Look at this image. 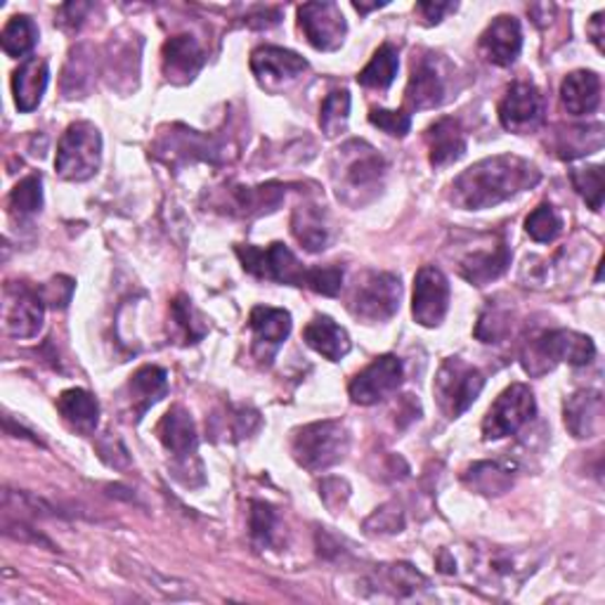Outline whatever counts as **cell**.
Masks as SVG:
<instances>
[{
    "instance_id": "cell-18",
    "label": "cell",
    "mask_w": 605,
    "mask_h": 605,
    "mask_svg": "<svg viewBox=\"0 0 605 605\" xmlns=\"http://www.w3.org/2000/svg\"><path fill=\"white\" fill-rule=\"evenodd\" d=\"M249 326L253 332V351L258 359L270 362L277 348H280L291 334V315L280 307L258 305L251 310Z\"/></svg>"
},
{
    "instance_id": "cell-42",
    "label": "cell",
    "mask_w": 605,
    "mask_h": 605,
    "mask_svg": "<svg viewBox=\"0 0 605 605\" xmlns=\"http://www.w3.org/2000/svg\"><path fill=\"white\" fill-rule=\"evenodd\" d=\"M280 530V521H277V513L270 504L263 501H253L251 504V538L258 546L270 549L277 542V532Z\"/></svg>"
},
{
    "instance_id": "cell-49",
    "label": "cell",
    "mask_w": 605,
    "mask_h": 605,
    "mask_svg": "<svg viewBox=\"0 0 605 605\" xmlns=\"http://www.w3.org/2000/svg\"><path fill=\"white\" fill-rule=\"evenodd\" d=\"M417 8H419V12L424 14V20L428 24H438L447 12H455L457 10L455 3H419Z\"/></svg>"
},
{
    "instance_id": "cell-45",
    "label": "cell",
    "mask_w": 605,
    "mask_h": 605,
    "mask_svg": "<svg viewBox=\"0 0 605 605\" xmlns=\"http://www.w3.org/2000/svg\"><path fill=\"white\" fill-rule=\"evenodd\" d=\"M372 126L382 128L384 133L393 135V137H405L411 128V116L400 109V112H388V109H372L369 114Z\"/></svg>"
},
{
    "instance_id": "cell-13",
    "label": "cell",
    "mask_w": 605,
    "mask_h": 605,
    "mask_svg": "<svg viewBox=\"0 0 605 605\" xmlns=\"http://www.w3.org/2000/svg\"><path fill=\"white\" fill-rule=\"evenodd\" d=\"M449 310V282L436 265H424L417 277H414V299H411V315L421 326L442 324Z\"/></svg>"
},
{
    "instance_id": "cell-5",
    "label": "cell",
    "mask_w": 605,
    "mask_h": 605,
    "mask_svg": "<svg viewBox=\"0 0 605 605\" xmlns=\"http://www.w3.org/2000/svg\"><path fill=\"white\" fill-rule=\"evenodd\" d=\"M102 161V135L88 124V121H76L60 137L55 168L64 180L83 182L91 180Z\"/></svg>"
},
{
    "instance_id": "cell-37",
    "label": "cell",
    "mask_w": 605,
    "mask_h": 605,
    "mask_svg": "<svg viewBox=\"0 0 605 605\" xmlns=\"http://www.w3.org/2000/svg\"><path fill=\"white\" fill-rule=\"evenodd\" d=\"M43 206V180L41 176H29L17 182L8 197V211L14 218H27L39 213Z\"/></svg>"
},
{
    "instance_id": "cell-46",
    "label": "cell",
    "mask_w": 605,
    "mask_h": 605,
    "mask_svg": "<svg viewBox=\"0 0 605 605\" xmlns=\"http://www.w3.org/2000/svg\"><path fill=\"white\" fill-rule=\"evenodd\" d=\"M367 532H378V534H395V532H400L405 528V515L400 511V507H395V504H386L378 509L369 521H367Z\"/></svg>"
},
{
    "instance_id": "cell-29",
    "label": "cell",
    "mask_w": 605,
    "mask_h": 605,
    "mask_svg": "<svg viewBox=\"0 0 605 605\" xmlns=\"http://www.w3.org/2000/svg\"><path fill=\"white\" fill-rule=\"evenodd\" d=\"M58 411L62 419L79 434L91 436L100 421V405L95 397L83 388H69L58 397Z\"/></svg>"
},
{
    "instance_id": "cell-16",
    "label": "cell",
    "mask_w": 605,
    "mask_h": 605,
    "mask_svg": "<svg viewBox=\"0 0 605 605\" xmlns=\"http://www.w3.org/2000/svg\"><path fill=\"white\" fill-rule=\"evenodd\" d=\"M511 265V249L507 239L490 237L488 244H480L473 251H466L459 258V274L473 286H488L499 280Z\"/></svg>"
},
{
    "instance_id": "cell-4",
    "label": "cell",
    "mask_w": 605,
    "mask_h": 605,
    "mask_svg": "<svg viewBox=\"0 0 605 605\" xmlns=\"http://www.w3.org/2000/svg\"><path fill=\"white\" fill-rule=\"evenodd\" d=\"M351 449V434L341 421H315L291 436V455L305 471H326L345 459Z\"/></svg>"
},
{
    "instance_id": "cell-27",
    "label": "cell",
    "mask_w": 605,
    "mask_h": 605,
    "mask_svg": "<svg viewBox=\"0 0 605 605\" xmlns=\"http://www.w3.org/2000/svg\"><path fill=\"white\" fill-rule=\"evenodd\" d=\"M561 100L567 114H594L601 105V76L596 72H573L561 85Z\"/></svg>"
},
{
    "instance_id": "cell-39",
    "label": "cell",
    "mask_w": 605,
    "mask_h": 605,
    "mask_svg": "<svg viewBox=\"0 0 605 605\" xmlns=\"http://www.w3.org/2000/svg\"><path fill=\"white\" fill-rule=\"evenodd\" d=\"M170 317H173V322H176V330H178L182 343H197L206 336V324L199 317V313L189 299L178 296L176 301H173Z\"/></svg>"
},
{
    "instance_id": "cell-19",
    "label": "cell",
    "mask_w": 605,
    "mask_h": 605,
    "mask_svg": "<svg viewBox=\"0 0 605 605\" xmlns=\"http://www.w3.org/2000/svg\"><path fill=\"white\" fill-rule=\"evenodd\" d=\"M565 428L577 440H592L601 436L605 421V405L598 390H577L570 395L563 407Z\"/></svg>"
},
{
    "instance_id": "cell-12",
    "label": "cell",
    "mask_w": 605,
    "mask_h": 605,
    "mask_svg": "<svg viewBox=\"0 0 605 605\" xmlns=\"http://www.w3.org/2000/svg\"><path fill=\"white\" fill-rule=\"evenodd\" d=\"M403 376H405L403 359L395 355H382L353 378L348 393L355 405L369 407L386 400V397H390L397 388H400Z\"/></svg>"
},
{
    "instance_id": "cell-17",
    "label": "cell",
    "mask_w": 605,
    "mask_h": 605,
    "mask_svg": "<svg viewBox=\"0 0 605 605\" xmlns=\"http://www.w3.org/2000/svg\"><path fill=\"white\" fill-rule=\"evenodd\" d=\"M445 76L440 74L434 58H419L411 64V76L405 91V102L409 109H436L447 100Z\"/></svg>"
},
{
    "instance_id": "cell-43",
    "label": "cell",
    "mask_w": 605,
    "mask_h": 605,
    "mask_svg": "<svg viewBox=\"0 0 605 605\" xmlns=\"http://www.w3.org/2000/svg\"><path fill=\"white\" fill-rule=\"evenodd\" d=\"M509 332H511L509 310H501L497 305H490L486 313L480 315L478 326H476V336L482 343H497L499 338H504Z\"/></svg>"
},
{
    "instance_id": "cell-8",
    "label": "cell",
    "mask_w": 605,
    "mask_h": 605,
    "mask_svg": "<svg viewBox=\"0 0 605 605\" xmlns=\"http://www.w3.org/2000/svg\"><path fill=\"white\" fill-rule=\"evenodd\" d=\"M237 255L247 272L258 280H270L289 286H305L310 282V270H305L299 258L284 244H270L265 249L258 247H237Z\"/></svg>"
},
{
    "instance_id": "cell-7",
    "label": "cell",
    "mask_w": 605,
    "mask_h": 605,
    "mask_svg": "<svg viewBox=\"0 0 605 605\" xmlns=\"http://www.w3.org/2000/svg\"><path fill=\"white\" fill-rule=\"evenodd\" d=\"M486 388V376L461 357H449L436 378V397L447 419H459Z\"/></svg>"
},
{
    "instance_id": "cell-11",
    "label": "cell",
    "mask_w": 605,
    "mask_h": 605,
    "mask_svg": "<svg viewBox=\"0 0 605 605\" xmlns=\"http://www.w3.org/2000/svg\"><path fill=\"white\" fill-rule=\"evenodd\" d=\"M45 301L41 291L22 282L8 284L3 291V324L14 338H33L43 330Z\"/></svg>"
},
{
    "instance_id": "cell-36",
    "label": "cell",
    "mask_w": 605,
    "mask_h": 605,
    "mask_svg": "<svg viewBox=\"0 0 605 605\" xmlns=\"http://www.w3.org/2000/svg\"><path fill=\"white\" fill-rule=\"evenodd\" d=\"M603 145V128L601 124H594L592 128L577 126V128H567L559 133V143L556 152L561 159H577L584 157V154H594Z\"/></svg>"
},
{
    "instance_id": "cell-50",
    "label": "cell",
    "mask_w": 605,
    "mask_h": 605,
    "mask_svg": "<svg viewBox=\"0 0 605 605\" xmlns=\"http://www.w3.org/2000/svg\"><path fill=\"white\" fill-rule=\"evenodd\" d=\"M586 33H590L592 41L596 43V48L603 50V12H596V14L592 17L590 27H586Z\"/></svg>"
},
{
    "instance_id": "cell-35",
    "label": "cell",
    "mask_w": 605,
    "mask_h": 605,
    "mask_svg": "<svg viewBox=\"0 0 605 605\" xmlns=\"http://www.w3.org/2000/svg\"><path fill=\"white\" fill-rule=\"evenodd\" d=\"M39 41V27L33 24L31 17L27 14H17L6 24L3 33H0V43H3L6 55L10 58H24L29 55L33 45Z\"/></svg>"
},
{
    "instance_id": "cell-26",
    "label": "cell",
    "mask_w": 605,
    "mask_h": 605,
    "mask_svg": "<svg viewBox=\"0 0 605 605\" xmlns=\"http://www.w3.org/2000/svg\"><path fill=\"white\" fill-rule=\"evenodd\" d=\"M372 586L376 592L388 594L393 598H419L428 582L417 567L407 563L378 565L372 575Z\"/></svg>"
},
{
    "instance_id": "cell-3",
    "label": "cell",
    "mask_w": 605,
    "mask_h": 605,
    "mask_svg": "<svg viewBox=\"0 0 605 605\" xmlns=\"http://www.w3.org/2000/svg\"><path fill=\"white\" fill-rule=\"evenodd\" d=\"M386 173V161L382 154L367 143L353 140L343 145L336 154L334 178H336V192L343 201L348 204H362L365 195L374 197L376 189L382 187Z\"/></svg>"
},
{
    "instance_id": "cell-15",
    "label": "cell",
    "mask_w": 605,
    "mask_h": 605,
    "mask_svg": "<svg viewBox=\"0 0 605 605\" xmlns=\"http://www.w3.org/2000/svg\"><path fill=\"white\" fill-rule=\"evenodd\" d=\"M305 69H307V62L299 53H293V50H286V48L263 45L253 50L251 55V72L255 81L270 93L282 91L284 85L296 81Z\"/></svg>"
},
{
    "instance_id": "cell-31",
    "label": "cell",
    "mask_w": 605,
    "mask_h": 605,
    "mask_svg": "<svg viewBox=\"0 0 605 605\" xmlns=\"http://www.w3.org/2000/svg\"><path fill=\"white\" fill-rule=\"evenodd\" d=\"M291 232L310 253L324 251L330 244V225H326L324 213L317 206H299L291 218Z\"/></svg>"
},
{
    "instance_id": "cell-41",
    "label": "cell",
    "mask_w": 605,
    "mask_h": 605,
    "mask_svg": "<svg viewBox=\"0 0 605 605\" xmlns=\"http://www.w3.org/2000/svg\"><path fill=\"white\" fill-rule=\"evenodd\" d=\"M573 178V185L582 199L590 204L592 211L603 209V195H605V180H603V168L601 166H590V168H575L570 173Z\"/></svg>"
},
{
    "instance_id": "cell-22",
    "label": "cell",
    "mask_w": 605,
    "mask_h": 605,
    "mask_svg": "<svg viewBox=\"0 0 605 605\" xmlns=\"http://www.w3.org/2000/svg\"><path fill=\"white\" fill-rule=\"evenodd\" d=\"M164 74L170 83L185 85L195 81L204 66V50L192 36H173L164 43Z\"/></svg>"
},
{
    "instance_id": "cell-52",
    "label": "cell",
    "mask_w": 605,
    "mask_h": 605,
    "mask_svg": "<svg viewBox=\"0 0 605 605\" xmlns=\"http://www.w3.org/2000/svg\"><path fill=\"white\" fill-rule=\"evenodd\" d=\"M355 6V10L357 12H372V10H376V8H384L386 3H374V6H365V3H353Z\"/></svg>"
},
{
    "instance_id": "cell-30",
    "label": "cell",
    "mask_w": 605,
    "mask_h": 605,
    "mask_svg": "<svg viewBox=\"0 0 605 605\" xmlns=\"http://www.w3.org/2000/svg\"><path fill=\"white\" fill-rule=\"evenodd\" d=\"M128 393H131V403L135 407L137 419H140L152 405H157L168 393V374L161 367H154V365L137 369L131 376Z\"/></svg>"
},
{
    "instance_id": "cell-25",
    "label": "cell",
    "mask_w": 605,
    "mask_h": 605,
    "mask_svg": "<svg viewBox=\"0 0 605 605\" xmlns=\"http://www.w3.org/2000/svg\"><path fill=\"white\" fill-rule=\"evenodd\" d=\"M428 157L436 168L459 161L466 154V135L455 118H440L426 133Z\"/></svg>"
},
{
    "instance_id": "cell-28",
    "label": "cell",
    "mask_w": 605,
    "mask_h": 605,
    "mask_svg": "<svg viewBox=\"0 0 605 605\" xmlns=\"http://www.w3.org/2000/svg\"><path fill=\"white\" fill-rule=\"evenodd\" d=\"M303 338L310 348L332 362H341L345 355L351 353L348 332H345L343 326H338L332 317H324V315L315 317L305 326Z\"/></svg>"
},
{
    "instance_id": "cell-40",
    "label": "cell",
    "mask_w": 605,
    "mask_h": 605,
    "mask_svg": "<svg viewBox=\"0 0 605 605\" xmlns=\"http://www.w3.org/2000/svg\"><path fill=\"white\" fill-rule=\"evenodd\" d=\"M525 230L534 241H540V244H551V241L563 232V220L553 206L542 204L528 216Z\"/></svg>"
},
{
    "instance_id": "cell-23",
    "label": "cell",
    "mask_w": 605,
    "mask_h": 605,
    "mask_svg": "<svg viewBox=\"0 0 605 605\" xmlns=\"http://www.w3.org/2000/svg\"><path fill=\"white\" fill-rule=\"evenodd\" d=\"M157 436L161 440V445L168 449V452L176 459H189L197 455V428L192 417H189V411L180 405L170 407L164 419L159 421Z\"/></svg>"
},
{
    "instance_id": "cell-6",
    "label": "cell",
    "mask_w": 605,
    "mask_h": 605,
    "mask_svg": "<svg viewBox=\"0 0 605 605\" xmlns=\"http://www.w3.org/2000/svg\"><path fill=\"white\" fill-rule=\"evenodd\" d=\"M403 284L393 272H369L357 280L351 296V313L365 324L388 322L400 310Z\"/></svg>"
},
{
    "instance_id": "cell-33",
    "label": "cell",
    "mask_w": 605,
    "mask_h": 605,
    "mask_svg": "<svg viewBox=\"0 0 605 605\" xmlns=\"http://www.w3.org/2000/svg\"><path fill=\"white\" fill-rule=\"evenodd\" d=\"M397 69H400V58H397V50L390 43H384L376 50L372 62L362 69L357 74V83L365 85L372 91H386L393 85Z\"/></svg>"
},
{
    "instance_id": "cell-1",
    "label": "cell",
    "mask_w": 605,
    "mask_h": 605,
    "mask_svg": "<svg viewBox=\"0 0 605 605\" xmlns=\"http://www.w3.org/2000/svg\"><path fill=\"white\" fill-rule=\"evenodd\" d=\"M542 180L538 166L515 154H497L466 168L452 182V204L463 211H486L528 192Z\"/></svg>"
},
{
    "instance_id": "cell-20",
    "label": "cell",
    "mask_w": 605,
    "mask_h": 605,
    "mask_svg": "<svg viewBox=\"0 0 605 605\" xmlns=\"http://www.w3.org/2000/svg\"><path fill=\"white\" fill-rule=\"evenodd\" d=\"M471 573L486 584L497 586V590H504V586H513L521 582L532 567L523 563L521 553L504 551V549H490L480 551L476 561L471 563Z\"/></svg>"
},
{
    "instance_id": "cell-47",
    "label": "cell",
    "mask_w": 605,
    "mask_h": 605,
    "mask_svg": "<svg viewBox=\"0 0 605 605\" xmlns=\"http://www.w3.org/2000/svg\"><path fill=\"white\" fill-rule=\"evenodd\" d=\"M72 293H74V282L69 280V277H55V280H50L41 289L45 305H53V307H66L69 303H72Z\"/></svg>"
},
{
    "instance_id": "cell-51",
    "label": "cell",
    "mask_w": 605,
    "mask_h": 605,
    "mask_svg": "<svg viewBox=\"0 0 605 605\" xmlns=\"http://www.w3.org/2000/svg\"><path fill=\"white\" fill-rule=\"evenodd\" d=\"M74 58H76V62H79V69H76V72H79V74H83V62H85V60H83L79 53H74ZM76 72H74V74H76ZM72 79H76V76H72V72H64V85H66L69 81H72ZM79 81H81V76H79Z\"/></svg>"
},
{
    "instance_id": "cell-10",
    "label": "cell",
    "mask_w": 605,
    "mask_h": 605,
    "mask_svg": "<svg viewBox=\"0 0 605 605\" xmlns=\"http://www.w3.org/2000/svg\"><path fill=\"white\" fill-rule=\"evenodd\" d=\"M546 118V100L534 83L518 81L507 91L499 105L501 126L515 135L534 133Z\"/></svg>"
},
{
    "instance_id": "cell-44",
    "label": "cell",
    "mask_w": 605,
    "mask_h": 605,
    "mask_svg": "<svg viewBox=\"0 0 605 605\" xmlns=\"http://www.w3.org/2000/svg\"><path fill=\"white\" fill-rule=\"evenodd\" d=\"M341 286H343V270L341 268L326 265V268L310 270L307 289H313L315 293H322V296H338Z\"/></svg>"
},
{
    "instance_id": "cell-34",
    "label": "cell",
    "mask_w": 605,
    "mask_h": 605,
    "mask_svg": "<svg viewBox=\"0 0 605 605\" xmlns=\"http://www.w3.org/2000/svg\"><path fill=\"white\" fill-rule=\"evenodd\" d=\"M284 197V189L280 185H263V187H237L232 189L234 209L239 216H263L274 211Z\"/></svg>"
},
{
    "instance_id": "cell-14",
    "label": "cell",
    "mask_w": 605,
    "mask_h": 605,
    "mask_svg": "<svg viewBox=\"0 0 605 605\" xmlns=\"http://www.w3.org/2000/svg\"><path fill=\"white\" fill-rule=\"evenodd\" d=\"M299 24L307 43L322 53H334L345 41L348 24L336 3H305L299 8Z\"/></svg>"
},
{
    "instance_id": "cell-2",
    "label": "cell",
    "mask_w": 605,
    "mask_h": 605,
    "mask_svg": "<svg viewBox=\"0 0 605 605\" xmlns=\"http://www.w3.org/2000/svg\"><path fill=\"white\" fill-rule=\"evenodd\" d=\"M594 357L596 345L590 336L567 330H551L525 343L521 353V365L530 376H544L556 369L561 362H567L573 367H584Z\"/></svg>"
},
{
    "instance_id": "cell-32",
    "label": "cell",
    "mask_w": 605,
    "mask_h": 605,
    "mask_svg": "<svg viewBox=\"0 0 605 605\" xmlns=\"http://www.w3.org/2000/svg\"><path fill=\"white\" fill-rule=\"evenodd\" d=\"M466 486L473 488L480 494L488 497H499L511 490L513 486V469L507 463L499 461H482V463H473L469 473L463 476Z\"/></svg>"
},
{
    "instance_id": "cell-48",
    "label": "cell",
    "mask_w": 605,
    "mask_h": 605,
    "mask_svg": "<svg viewBox=\"0 0 605 605\" xmlns=\"http://www.w3.org/2000/svg\"><path fill=\"white\" fill-rule=\"evenodd\" d=\"M320 497H322V501L326 507H330L334 513H338V509H343V504L351 497V488H348V482H345V480L330 478L320 486Z\"/></svg>"
},
{
    "instance_id": "cell-21",
    "label": "cell",
    "mask_w": 605,
    "mask_h": 605,
    "mask_svg": "<svg viewBox=\"0 0 605 605\" xmlns=\"http://www.w3.org/2000/svg\"><path fill=\"white\" fill-rule=\"evenodd\" d=\"M523 50V29L515 17L501 14L480 36V53L497 66H511Z\"/></svg>"
},
{
    "instance_id": "cell-9",
    "label": "cell",
    "mask_w": 605,
    "mask_h": 605,
    "mask_svg": "<svg viewBox=\"0 0 605 605\" xmlns=\"http://www.w3.org/2000/svg\"><path fill=\"white\" fill-rule=\"evenodd\" d=\"M534 414H538L534 393L523 384H513L490 407L486 421H482V438L501 440L515 436L518 430L534 419Z\"/></svg>"
},
{
    "instance_id": "cell-38",
    "label": "cell",
    "mask_w": 605,
    "mask_h": 605,
    "mask_svg": "<svg viewBox=\"0 0 605 605\" xmlns=\"http://www.w3.org/2000/svg\"><path fill=\"white\" fill-rule=\"evenodd\" d=\"M351 118V93L348 91H334L326 95L320 109V128L326 137H336L345 131Z\"/></svg>"
},
{
    "instance_id": "cell-24",
    "label": "cell",
    "mask_w": 605,
    "mask_h": 605,
    "mask_svg": "<svg viewBox=\"0 0 605 605\" xmlns=\"http://www.w3.org/2000/svg\"><path fill=\"white\" fill-rule=\"evenodd\" d=\"M48 81H50V69L45 60L31 58L22 62L12 76V95H14L17 109L24 114L36 109L45 95Z\"/></svg>"
}]
</instances>
